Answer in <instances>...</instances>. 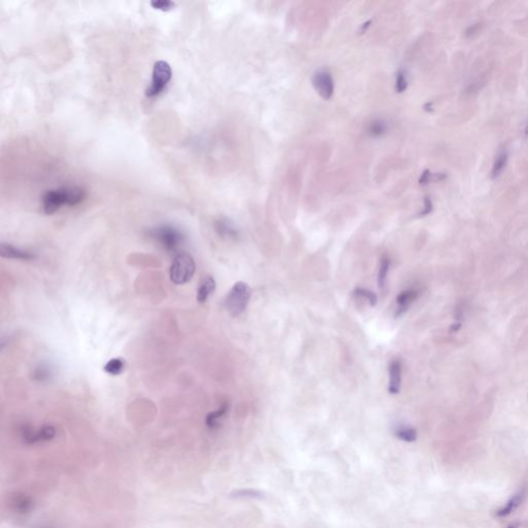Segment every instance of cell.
I'll return each instance as SVG.
<instances>
[{
	"label": "cell",
	"instance_id": "ac0fdd59",
	"mask_svg": "<svg viewBox=\"0 0 528 528\" xmlns=\"http://www.w3.org/2000/svg\"><path fill=\"white\" fill-rule=\"evenodd\" d=\"M388 130V125L383 120H374L368 127L369 134L373 137L383 136Z\"/></svg>",
	"mask_w": 528,
	"mask_h": 528
},
{
	"label": "cell",
	"instance_id": "4316f807",
	"mask_svg": "<svg viewBox=\"0 0 528 528\" xmlns=\"http://www.w3.org/2000/svg\"><path fill=\"white\" fill-rule=\"evenodd\" d=\"M508 528H519V523L518 522H513L512 524H510L508 526Z\"/></svg>",
	"mask_w": 528,
	"mask_h": 528
},
{
	"label": "cell",
	"instance_id": "2e32d148",
	"mask_svg": "<svg viewBox=\"0 0 528 528\" xmlns=\"http://www.w3.org/2000/svg\"><path fill=\"white\" fill-rule=\"evenodd\" d=\"M227 409H228V406L224 404L220 408H218L217 410H214V412L210 413L207 416V419H205V424H207V426L211 429L217 428L220 425V421H221V419L225 416Z\"/></svg>",
	"mask_w": 528,
	"mask_h": 528
},
{
	"label": "cell",
	"instance_id": "7c38bea8",
	"mask_svg": "<svg viewBox=\"0 0 528 528\" xmlns=\"http://www.w3.org/2000/svg\"><path fill=\"white\" fill-rule=\"evenodd\" d=\"M0 254H1L2 257L9 258V259L29 260L34 257L30 252L21 250V249L14 248L7 244H1V247H0Z\"/></svg>",
	"mask_w": 528,
	"mask_h": 528
},
{
	"label": "cell",
	"instance_id": "7a4b0ae2",
	"mask_svg": "<svg viewBox=\"0 0 528 528\" xmlns=\"http://www.w3.org/2000/svg\"><path fill=\"white\" fill-rule=\"evenodd\" d=\"M251 288L244 282L234 284L225 300L226 309L233 317L240 316L249 304L251 298Z\"/></svg>",
	"mask_w": 528,
	"mask_h": 528
},
{
	"label": "cell",
	"instance_id": "484cf974",
	"mask_svg": "<svg viewBox=\"0 0 528 528\" xmlns=\"http://www.w3.org/2000/svg\"><path fill=\"white\" fill-rule=\"evenodd\" d=\"M460 327H461V324H460V323H456V324H454V325H452V327H451V331H454V332H455V331L459 330V329H460Z\"/></svg>",
	"mask_w": 528,
	"mask_h": 528
},
{
	"label": "cell",
	"instance_id": "52a82bcc",
	"mask_svg": "<svg viewBox=\"0 0 528 528\" xmlns=\"http://www.w3.org/2000/svg\"><path fill=\"white\" fill-rule=\"evenodd\" d=\"M313 86L316 91L324 99H330L334 92V81L328 70L317 71L313 77Z\"/></svg>",
	"mask_w": 528,
	"mask_h": 528
},
{
	"label": "cell",
	"instance_id": "44dd1931",
	"mask_svg": "<svg viewBox=\"0 0 528 528\" xmlns=\"http://www.w3.org/2000/svg\"><path fill=\"white\" fill-rule=\"evenodd\" d=\"M354 295L355 296H358V297H362L364 298L365 300H368L372 305H376L377 304V301H378V298H377V295L375 294L374 292L370 291V290H366V289H363V288H358L354 291Z\"/></svg>",
	"mask_w": 528,
	"mask_h": 528
},
{
	"label": "cell",
	"instance_id": "277c9868",
	"mask_svg": "<svg viewBox=\"0 0 528 528\" xmlns=\"http://www.w3.org/2000/svg\"><path fill=\"white\" fill-rule=\"evenodd\" d=\"M172 77V70L170 65L163 60L157 61L153 67L152 81L148 89L145 90L146 97H156L164 91L166 86Z\"/></svg>",
	"mask_w": 528,
	"mask_h": 528
},
{
	"label": "cell",
	"instance_id": "4fadbf2b",
	"mask_svg": "<svg viewBox=\"0 0 528 528\" xmlns=\"http://www.w3.org/2000/svg\"><path fill=\"white\" fill-rule=\"evenodd\" d=\"M215 289H216V282L213 278V276L211 275L204 276V278L201 281L198 287V290H197V300L201 303L205 302L213 294Z\"/></svg>",
	"mask_w": 528,
	"mask_h": 528
},
{
	"label": "cell",
	"instance_id": "8992f818",
	"mask_svg": "<svg viewBox=\"0 0 528 528\" xmlns=\"http://www.w3.org/2000/svg\"><path fill=\"white\" fill-rule=\"evenodd\" d=\"M21 438L26 445H36L39 443L50 442L56 436V428L52 425H43L38 429L32 428L28 425H23L20 430Z\"/></svg>",
	"mask_w": 528,
	"mask_h": 528
},
{
	"label": "cell",
	"instance_id": "5b68a950",
	"mask_svg": "<svg viewBox=\"0 0 528 528\" xmlns=\"http://www.w3.org/2000/svg\"><path fill=\"white\" fill-rule=\"evenodd\" d=\"M151 237L167 251H175L184 241L183 233L171 225H161L151 230Z\"/></svg>",
	"mask_w": 528,
	"mask_h": 528
},
{
	"label": "cell",
	"instance_id": "603a6c76",
	"mask_svg": "<svg viewBox=\"0 0 528 528\" xmlns=\"http://www.w3.org/2000/svg\"><path fill=\"white\" fill-rule=\"evenodd\" d=\"M407 85H408V83H407V79H406L405 73L402 70H400L398 72L397 78H396V86H395L396 87V91H397L398 93L403 92L407 88Z\"/></svg>",
	"mask_w": 528,
	"mask_h": 528
},
{
	"label": "cell",
	"instance_id": "7402d4cb",
	"mask_svg": "<svg viewBox=\"0 0 528 528\" xmlns=\"http://www.w3.org/2000/svg\"><path fill=\"white\" fill-rule=\"evenodd\" d=\"M151 5L155 9L168 11L174 7V2L169 1V0H155V1L151 2Z\"/></svg>",
	"mask_w": 528,
	"mask_h": 528
},
{
	"label": "cell",
	"instance_id": "ba28073f",
	"mask_svg": "<svg viewBox=\"0 0 528 528\" xmlns=\"http://www.w3.org/2000/svg\"><path fill=\"white\" fill-rule=\"evenodd\" d=\"M527 495V490L525 488H523L522 490H520L519 492H517L516 494L513 495V497H511L510 500L507 502V504L500 508L498 510L495 511L494 515L496 518H506L508 517L509 515H511L513 512H514L518 507L521 506V504L524 502L525 497Z\"/></svg>",
	"mask_w": 528,
	"mask_h": 528
},
{
	"label": "cell",
	"instance_id": "8fae6325",
	"mask_svg": "<svg viewBox=\"0 0 528 528\" xmlns=\"http://www.w3.org/2000/svg\"><path fill=\"white\" fill-rule=\"evenodd\" d=\"M12 510L18 514H27L33 509V501L30 496L26 494L16 495L11 501Z\"/></svg>",
	"mask_w": 528,
	"mask_h": 528
},
{
	"label": "cell",
	"instance_id": "cb8c5ba5",
	"mask_svg": "<svg viewBox=\"0 0 528 528\" xmlns=\"http://www.w3.org/2000/svg\"><path fill=\"white\" fill-rule=\"evenodd\" d=\"M236 497H260V493L255 490H241L234 493Z\"/></svg>",
	"mask_w": 528,
	"mask_h": 528
},
{
	"label": "cell",
	"instance_id": "9c48e42d",
	"mask_svg": "<svg viewBox=\"0 0 528 528\" xmlns=\"http://www.w3.org/2000/svg\"><path fill=\"white\" fill-rule=\"evenodd\" d=\"M420 295V292L416 289H407L402 292L396 297V303H397V313L396 316L402 315L408 307L415 300L418 299Z\"/></svg>",
	"mask_w": 528,
	"mask_h": 528
},
{
	"label": "cell",
	"instance_id": "e0dca14e",
	"mask_svg": "<svg viewBox=\"0 0 528 528\" xmlns=\"http://www.w3.org/2000/svg\"><path fill=\"white\" fill-rule=\"evenodd\" d=\"M394 434L396 435V437L401 439V441H404L407 443L415 442L417 439L416 429L413 427H409V426H404V425H401V426H398L397 428H396L394 431Z\"/></svg>",
	"mask_w": 528,
	"mask_h": 528
},
{
	"label": "cell",
	"instance_id": "9a60e30c",
	"mask_svg": "<svg viewBox=\"0 0 528 528\" xmlns=\"http://www.w3.org/2000/svg\"><path fill=\"white\" fill-rule=\"evenodd\" d=\"M508 160H509V154L507 151H502L496 155L493 165H492V169H491L492 179L500 177L508 164Z\"/></svg>",
	"mask_w": 528,
	"mask_h": 528
},
{
	"label": "cell",
	"instance_id": "d4e9b609",
	"mask_svg": "<svg viewBox=\"0 0 528 528\" xmlns=\"http://www.w3.org/2000/svg\"><path fill=\"white\" fill-rule=\"evenodd\" d=\"M424 204H425V208H424L423 212L421 213L422 216H425V215L429 214V213L431 212V210H432V203H431V200H430L428 197L425 198V200H424Z\"/></svg>",
	"mask_w": 528,
	"mask_h": 528
},
{
	"label": "cell",
	"instance_id": "d6986e66",
	"mask_svg": "<svg viewBox=\"0 0 528 528\" xmlns=\"http://www.w3.org/2000/svg\"><path fill=\"white\" fill-rule=\"evenodd\" d=\"M125 363L121 358H114L106 364V372L113 376H118L124 371Z\"/></svg>",
	"mask_w": 528,
	"mask_h": 528
},
{
	"label": "cell",
	"instance_id": "83f0119b",
	"mask_svg": "<svg viewBox=\"0 0 528 528\" xmlns=\"http://www.w3.org/2000/svg\"><path fill=\"white\" fill-rule=\"evenodd\" d=\"M525 134L528 135V123H527V125H526V127H525Z\"/></svg>",
	"mask_w": 528,
	"mask_h": 528
},
{
	"label": "cell",
	"instance_id": "3957f363",
	"mask_svg": "<svg viewBox=\"0 0 528 528\" xmlns=\"http://www.w3.org/2000/svg\"><path fill=\"white\" fill-rule=\"evenodd\" d=\"M195 272V262L187 253H180L174 257L170 267V278L177 285H183L191 280Z\"/></svg>",
	"mask_w": 528,
	"mask_h": 528
},
{
	"label": "cell",
	"instance_id": "ffe728a7",
	"mask_svg": "<svg viewBox=\"0 0 528 528\" xmlns=\"http://www.w3.org/2000/svg\"><path fill=\"white\" fill-rule=\"evenodd\" d=\"M389 267H390V259L388 257H384L382 261H381V265H380L379 274H378V284L380 288H383L385 286Z\"/></svg>",
	"mask_w": 528,
	"mask_h": 528
},
{
	"label": "cell",
	"instance_id": "5bb4252c",
	"mask_svg": "<svg viewBox=\"0 0 528 528\" xmlns=\"http://www.w3.org/2000/svg\"><path fill=\"white\" fill-rule=\"evenodd\" d=\"M216 229L220 236L227 239H237L239 231L234 225L226 219H220L216 222Z\"/></svg>",
	"mask_w": 528,
	"mask_h": 528
},
{
	"label": "cell",
	"instance_id": "30bf717a",
	"mask_svg": "<svg viewBox=\"0 0 528 528\" xmlns=\"http://www.w3.org/2000/svg\"><path fill=\"white\" fill-rule=\"evenodd\" d=\"M401 385V364L398 360H393L389 365V387L391 394H397Z\"/></svg>",
	"mask_w": 528,
	"mask_h": 528
},
{
	"label": "cell",
	"instance_id": "6da1fadb",
	"mask_svg": "<svg viewBox=\"0 0 528 528\" xmlns=\"http://www.w3.org/2000/svg\"><path fill=\"white\" fill-rule=\"evenodd\" d=\"M85 197V190L78 186L49 190L42 196V210L47 215H52L61 209L63 205L75 207V205L80 204Z\"/></svg>",
	"mask_w": 528,
	"mask_h": 528
}]
</instances>
